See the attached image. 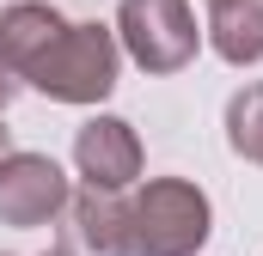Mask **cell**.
<instances>
[{
  "label": "cell",
  "instance_id": "cell-1",
  "mask_svg": "<svg viewBox=\"0 0 263 256\" xmlns=\"http://www.w3.org/2000/svg\"><path fill=\"white\" fill-rule=\"evenodd\" d=\"M117 67H123V43H117V25H62V37L37 55V67L25 73V86H37L49 104H98L110 98L117 86Z\"/></svg>",
  "mask_w": 263,
  "mask_h": 256
},
{
  "label": "cell",
  "instance_id": "cell-2",
  "mask_svg": "<svg viewBox=\"0 0 263 256\" xmlns=\"http://www.w3.org/2000/svg\"><path fill=\"white\" fill-rule=\"evenodd\" d=\"M214 232V207L190 177H147L129 201V256H196Z\"/></svg>",
  "mask_w": 263,
  "mask_h": 256
},
{
  "label": "cell",
  "instance_id": "cell-3",
  "mask_svg": "<svg viewBox=\"0 0 263 256\" xmlns=\"http://www.w3.org/2000/svg\"><path fill=\"white\" fill-rule=\"evenodd\" d=\"M117 43L147 73H178L196 61L202 31H196L190 0H123L117 6Z\"/></svg>",
  "mask_w": 263,
  "mask_h": 256
},
{
  "label": "cell",
  "instance_id": "cell-4",
  "mask_svg": "<svg viewBox=\"0 0 263 256\" xmlns=\"http://www.w3.org/2000/svg\"><path fill=\"white\" fill-rule=\"evenodd\" d=\"M67 171L49 153H6L0 159V226H49L67 207Z\"/></svg>",
  "mask_w": 263,
  "mask_h": 256
},
{
  "label": "cell",
  "instance_id": "cell-5",
  "mask_svg": "<svg viewBox=\"0 0 263 256\" xmlns=\"http://www.w3.org/2000/svg\"><path fill=\"white\" fill-rule=\"evenodd\" d=\"M62 256H129V201H117V189H86L67 195L62 232H55Z\"/></svg>",
  "mask_w": 263,
  "mask_h": 256
},
{
  "label": "cell",
  "instance_id": "cell-6",
  "mask_svg": "<svg viewBox=\"0 0 263 256\" xmlns=\"http://www.w3.org/2000/svg\"><path fill=\"white\" fill-rule=\"evenodd\" d=\"M73 165L92 189H129L141 177V134L123 116H92L73 134Z\"/></svg>",
  "mask_w": 263,
  "mask_h": 256
},
{
  "label": "cell",
  "instance_id": "cell-7",
  "mask_svg": "<svg viewBox=\"0 0 263 256\" xmlns=\"http://www.w3.org/2000/svg\"><path fill=\"white\" fill-rule=\"evenodd\" d=\"M62 25H67V18L55 12V6H37V0H12V6L0 12V61H6L12 73H18V79H25V73L37 67V55H43V49L62 37Z\"/></svg>",
  "mask_w": 263,
  "mask_h": 256
},
{
  "label": "cell",
  "instance_id": "cell-8",
  "mask_svg": "<svg viewBox=\"0 0 263 256\" xmlns=\"http://www.w3.org/2000/svg\"><path fill=\"white\" fill-rule=\"evenodd\" d=\"M214 55L227 67H257L263 61V0H208V31Z\"/></svg>",
  "mask_w": 263,
  "mask_h": 256
},
{
  "label": "cell",
  "instance_id": "cell-9",
  "mask_svg": "<svg viewBox=\"0 0 263 256\" xmlns=\"http://www.w3.org/2000/svg\"><path fill=\"white\" fill-rule=\"evenodd\" d=\"M227 146L245 165H263V79L227 98Z\"/></svg>",
  "mask_w": 263,
  "mask_h": 256
},
{
  "label": "cell",
  "instance_id": "cell-10",
  "mask_svg": "<svg viewBox=\"0 0 263 256\" xmlns=\"http://www.w3.org/2000/svg\"><path fill=\"white\" fill-rule=\"evenodd\" d=\"M12 153V134H6V116H0V159Z\"/></svg>",
  "mask_w": 263,
  "mask_h": 256
},
{
  "label": "cell",
  "instance_id": "cell-11",
  "mask_svg": "<svg viewBox=\"0 0 263 256\" xmlns=\"http://www.w3.org/2000/svg\"><path fill=\"white\" fill-rule=\"evenodd\" d=\"M0 256H12V250H0ZM49 256H62V250H49Z\"/></svg>",
  "mask_w": 263,
  "mask_h": 256
}]
</instances>
